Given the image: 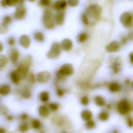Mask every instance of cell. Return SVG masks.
Returning <instances> with one entry per match:
<instances>
[{"mask_svg":"<svg viewBox=\"0 0 133 133\" xmlns=\"http://www.w3.org/2000/svg\"><path fill=\"white\" fill-rule=\"evenodd\" d=\"M102 8L101 6L98 4H92L89 6L86 9V16L91 19H93L95 21H97L99 19L102 14Z\"/></svg>","mask_w":133,"mask_h":133,"instance_id":"obj_1","label":"cell"},{"mask_svg":"<svg viewBox=\"0 0 133 133\" xmlns=\"http://www.w3.org/2000/svg\"><path fill=\"white\" fill-rule=\"evenodd\" d=\"M42 22L46 28L52 29L55 26L52 11L49 9H46L43 12Z\"/></svg>","mask_w":133,"mask_h":133,"instance_id":"obj_2","label":"cell"},{"mask_svg":"<svg viewBox=\"0 0 133 133\" xmlns=\"http://www.w3.org/2000/svg\"><path fill=\"white\" fill-rule=\"evenodd\" d=\"M117 110L121 115H126L131 111L132 106L129 101L127 99H123L117 104Z\"/></svg>","mask_w":133,"mask_h":133,"instance_id":"obj_3","label":"cell"},{"mask_svg":"<svg viewBox=\"0 0 133 133\" xmlns=\"http://www.w3.org/2000/svg\"><path fill=\"white\" fill-rule=\"evenodd\" d=\"M24 3V1L22 0L18 1L14 14L15 18L17 20L24 19L26 15V8Z\"/></svg>","mask_w":133,"mask_h":133,"instance_id":"obj_4","label":"cell"},{"mask_svg":"<svg viewBox=\"0 0 133 133\" xmlns=\"http://www.w3.org/2000/svg\"><path fill=\"white\" fill-rule=\"evenodd\" d=\"M61 54L60 44L57 42H54L51 45L49 51L46 54L47 57L50 59H57Z\"/></svg>","mask_w":133,"mask_h":133,"instance_id":"obj_5","label":"cell"},{"mask_svg":"<svg viewBox=\"0 0 133 133\" xmlns=\"http://www.w3.org/2000/svg\"><path fill=\"white\" fill-rule=\"evenodd\" d=\"M120 22L125 28H131L133 25V15L130 12H124L120 16Z\"/></svg>","mask_w":133,"mask_h":133,"instance_id":"obj_6","label":"cell"},{"mask_svg":"<svg viewBox=\"0 0 133 133\" xmlns=\"http://www.w3.org/2000/svg\"><path fill=\"white\" fill-rule=\"evenodd\" d=\"M110 67L114 74L118 73L122 67V61L120 58L117 56H111L109 57Z\"/></svg>","mask_w":133,"mask_h":133,"instance_id":"obj_7","label":"cell"},{"mask_svg":"<svg viewBox=\"0 0 133 133\" xmlns=\"http://www.w3.org/2000/svg\"><path fill=\"white\" fill-rule=\"evenodd\" d=\"M52 122L55 125L61 128H65L69 127L70 123L69 120L66 117L62 115L56 116L53 117L52 119Z\"/></svg>","mask_w":133,"mask_h":133,"instance_id":"obj_8","label":"cell"},{"mask_svg":"<svg viewBox=\"0 0 133 133\" xmlns=\"http://www.w3.org/2000/svg\"><path fill=\"white\" fill-rule=\"evenodd\" d=\"M74 69L72 64L69 63H66L63 64L57 72L62 77L69 76L73 74Z\"/></svg>","mask_w":133,"mask_h":133,"instance_id":"obj_9","label":"cell"},{"mask_svg":"<svg viewBox=\"0 0 133 133\" xmlns=\"http://www.w3.org/2000/svg\"><path fill=\"white\" fill-rule=\"evenodd\" d=\"M29 66L21 64L16 70L20 80H24L28 77Z\"/></svg>","mask_w":133,"mask_h":133,"instance_id":"obj_10","label":"cell"},{"mask_svg":"<svg viewBox=\"0 0 133 133\" xmlns=\"http://www.w3.org/2000/svg\"><path fill=\"white\" fill-rule=\"evenodd\" d=\"M51 77V74L49 71H42L37 75V80L40 84H45L50 80Z\"/></svg>","mask_w":133,"mask_h":133,"instance_id":"obj_11","label":"cell"},{"mask_svg":"<svg viewBox=\"0 0 133 133\" xmlns=\"http://www.w3.org/2000/svg\"><path fill=\"white\" fill-rule=\"evenodd\" d=\"M120 48V43L117 41H113L106 46L105 49L109 53H113L119 51Z\"/></svg>","mask_w":133,"mask_h":133,"instance_id":"obj_12","label":"cell"},{"mask_svg":"<svg viewBox=\"0 0 133 133\" xmlns=\"http://www.w3.org/2000/svg\"><path fill=\"white\" fill-rule=\"evenodd\" d=\"M73 43L72 40L69 38H65L62 40L60 44L61 49L64 51H70L73 48Z\"/></svg>","mask_w":133,"mask_h":133,"instance_id":"obj_13","label":"cell"},{"mask_svg":"<svg viewBox=\"0 0 133 133\" xmlns=\"http://www.w3.org/2000/svg\"><path fill=\"white\" fill-rule=\"evenodd\" d=\"M55 23L59 25H62L65 21V13L63 11H59L56 14L54 17Z\"/></svg>","mask_w":133,"mask_h":133,"instance_id":"obj_14","label":"cell"},{"mask_svg":"<svg viewBox=\"0 0 133 133\" xmlns=\"http://www.w3.org/2000/svg\"><path fill=\"white\" fill-rule=\"evenodd\" d=\"M67 5V3L66 1L63 0H60V1H55L53 4L52 6L54 10L61 11V10L65 9Z\"/></svg>","mask_w":133,"mask_h":133,"instance_id":"obj_15","label":"cell"},{"mask_svg":"<svg viewBox=\"0 0 133 133\" xmlns=\"http://www.w3.org/2000/svg\"><path fill=\"white\" fill-rule=\"evenodd\" d=\"M19 43L22 47L26 49L28 48L31 45V39L28 36L24 35L20 37Z\"/></svg>","mask_w":133,"mask_h":133,"instance_id":"obj_16","label":"cell"},{"mask_svg":"<svg viewBox=\"0 0 133 133\" xmlns=\"http://www.w3.org/2000/svg\"><path fill=\"white\" fill-rule=\"evenodd\" d=\"M19 53L16 49H12L9 53L11 63L14 64L17 63L19 57Z\"/></svg>","mask_w":133,"mask_h":133,"instance_id":"obj_17","label":"cell"},{"mask_svg":"<svg viewBox=\"0 0 133 133\" xmlns=\"http://www.w3.org/2000/svg\"><path fill=\"white\" fill-rule=\"evenodd\" d=\"M38 112L40 116L46 118L49 116L50 110L47 107L44 105H42L39 107Z\"/></svg>","mask_w":133,"mask_h":133,"instance_id":"obj_18","label":"cell"},{"mask_svg":"<svg viewBox=\"0 0 133 133\" xmlns=\"http://www.w3.org/2000/svg\"><path fill=\"white\" fill-rule=\"evenodd\" d=\"M92 112L88 109H84L81 113V116L82 119L85 121H88L91 119L92 118Z\"/></svg>","mask_w":133,"mask_h":133,"instance_id":"obj_19","label":"cell"},{"mask_svg":"<svg viewBox=\"0 0 133 133\" xmlns=\"http://www.w3.org/2000/svg\"><path fill=\"white\" fill-rule=\"evenodd\" d=\"M93 101L95 104L97 106H104L105 105L106 102L105 98L101 95H96L93 98Z\"/></svg>","mask_w":133,"mask_h":133,"instance_id":"obj_20","label":"cell"},{"mask_svg":"<svg viewBox=\"0 0 133 133\" xmlns=\"http://www.w3.org/2000/svg\"><path fill=\"white\" fill-rule=\"evenodd\" d=\"M11 91L10 85L8 84H5L0 86V95L6 96L10 94Z\"/></svg>","mask_w":133,"mask_h":133,"instance_id":"obj_21","label":"cell"},{"mask_svg":"<svg viewBox=\"0 0 133 133\" xmlns=\"http://www.w3.org/2000/svg\"><path fill=\"white\" fill-rule=\"evenodd\" d=\"M98 117L100 121H106L109 119V115L107 111L102 110L98 114Z\"/></svg>","mask_w":133,"mask_h":133,"instance_id":"obj_22","label":"cell"},{"mask_svg":"<svg viewBox=\"0 0 133 133\" xmlns=\"http://www.w3.org/2000/svg\"><path fill=\"white\" fill-rule=\"evenodd\" d=\"M29 124L25 121H23L18 126V130L22 133H25L29 130Z\"/></svg>","mask_w":133,"mask_h":133,"instance_id":"obj_23","label":"cell"},{"mask_svg":"<svg viewBox=\"0 0 133 133\" xmlns=\"http://www.w3.org/2000/svg\"><path fill=\"white\" fill-rule=\"evenodd\" d=\"M120 88V87L119 84L116 82H111L109 84V89L111 92H117L119 90Z\"/></svg>","mask_w":133,"mask_h":133,"instance_id":"obj_24","label":"cell"},{"mask_svg":"<svg viewBox=\"0 0 133 133\" xmlns=\"http://www.w3.org/2000/svg\"><path fill=\"white\" fill-rule=\"evenodd\" d=\"M21 95L22 97L25 99H28L31 98V92L29 89L27 88H23L21 91Z\"/></svg>","mask_w":133,"mask_h":133,"instance_id":"obj_25","label":"cell"},{"mask_svg":"<svg viewBox=\"0 0 133 133\" xmlns=\"http://www.w3.org/2000/svg\"><path fill=\"white\" fill-rule=\"evenodd\" d=\"M32 63V57L29 55L25 56L22 59L21 64L29 66L31 65Z\"/></svg>","mask_w":133,"mask_h":133,"instance_id":"obj_26","label":"cell"},{"mask_svg":"<svg viewBox=\"0 0 133 133\" xmlns=\"http://www.w3.org/2000/svg\"><path fill=\"white\" fill-rule=\"evenodd\" d=\"M39 98L40 101L42 102H47L49 99V95L47 91H43L39 94Z\"/></svg>","mask_w":133,"mask_h":133,"instance_id":"obj_27","label":"cell"},{"mask_svg":"<svg viewBox=\"0 0 133 133\" xmlns=\"http://www.w3.org/2000/svg\"><path fill=\"white\" fill-rule=\"evenodd\" d=\"M11 81L15 84L17 85L20 82V78L16 70L14 71L11 74Z\"/></svg>","mask_w":133,"mask_h":133,"instance_id":"obj_28","label":"cell"},{"mask_svg":"<svg viewBox=\"0 0 133 133\" xmlns=\"http://www.w3.org/2000/svg\"><path fill=\"white\" fill-rule=\"evenodd\" d=\"M9 109L7 106L5 105H0V116H4L8 114Z\"/></svg>","mask_w":133,"mask_h":133,"instance_id":"obj_29","label":"cell"},{"mask_svg":"<svg viewBox=\"0 0 133 133\" xmlns=\"http://www.w3.org/2000/svg\"><path fill=\"white\" fill-rule=\"evenodd\" d=\"M49 110L52 112H56L58 110L59 108V105L57 103L52 102L50 103L49 104Z\"/></svg>","mask_w":133,"mask_h":133,"instance_id":"obj_30","label":"cell"},{"mask_svg":"<svg viewBox=\"0 0 133 133\" xmlns=\"http://www.w3.org/2000/svg\"><path fill=\"white\" fill-rule=\"evenodd\" d=\"M34 38L36 41L42 42L44 40V36L43 34L40 32H36L34 35Z\"/></svg>","mask_w":133,"mask_h":133,"instance_id":"obj_31","label":"cell"},{"mask_svg":"<svg viewBox=\"0 0 133 133\" xmlns=\"http://www.w3.org/2000/svg\"><path fill=\"white\" fill-rule=\"evenodd\" d=\"M8 63V59L5 55H0V68L3 67L6 65Z\"/></svg>","mask_w":133,"mask_h":133,"instance_id":"obj_32","label":"cell"},{"mask_svg":"<svg viewBox=\"0 0 133 133\" xmlns=\"http://www.w3.org/2000/svg\"><path fill=\"white\" fill-rule=\"evenodd\" d=\"M31 125L34 129L36 130L39 129L41 127V121L38 119H34L32 121Z\"/></svg>","mask_w":133,"mask_h":133,"instance_id":"obj_33","label":"cell"},{"mask_svg":"<svg viewBox=\"0 0 133 133\" xmlns=\"http://www.w3.org/2000/svg\"><path fill=\"white\" fill-rule=\"evenodd\" d=\"M96 126V123L93 120H90L86 121L85 124V127L88 130H92L95 128Z\"/></svg>","mask_w":133,"mask_h":133,"instance_id":"obj_34","label":"cell"},{"mask_svg":"<svg viewBox=\"0 0 133 133\" xmlns=\"http://www.w3.org/2000/svg\"><path fill=\"white\" fill-rule=\"evenodd\" d=\"M80 102L82 105H88L89 104V99L88 96L87 95H84L80 99Z\"/></svg>","mask_w":133,"mask_h":133,"instance_id":"obj_35","label":"cell"},{"mask_svg":"<svg viewBox=\"0 0 133 133\" xmlns=\"http://www.w3.org/2000/svg\"><path fill=\"white\" fill-rule=\"evenodd\" d=\"M67 3L70 6H77L79 4V1L78 0H68L66 1Z\"/></svg>","mask_w":133,"mask_h":133,"instance_id":"obj_36","label":"cell"},{"mask_svg":"<svg viewBox=\"0 0 133 133\" xmlns=\"http://www.w3.org/2000/svg\"><path fill=\"white\" fill-rule=\"evenodd\" d=\"M88 35L85 33H82L79 35L78 40L80 42H84L87 39Z\"/></svg>","mask_w":133,"mask_h":133,"instance_id":"obj_37","label":"cell"},{"mask_svg":"<svg viewBox=\"0 0 133 133\" xmlns=\"http://www.w3.org/2000/svg\"><path fill=\"white\" fill-rule=\"evenodd\" d=\"M126 122L129 127L132 128L133 124V118L131 116H128L126 119Z\"/></svg>","mask_w":133,"mask_h":133,"instance_id":"obj_38","label":"cell"},{"mask_svg":"<svg viewBox=\"0 0 133 133\" xmlns=\"http://www.w3.org/2000/svg\"><path fill=\"white\" fill-rule=\"evenodd\" d=\"M8 31V28L7 26V25L4 24L3 23H1L0 25V31L2 33H5L6 32Z\"/></svg>","mask_w":133,"mask_h":133,"instance_id":"obj_39","label":"cell"},{"mask_svg":"<svg viewBox=\"0 0 133 133\" xmlns=\"http://www.w3.org/2000/svg\"><path fill=\"white\" fill-rule=\"evenodd\" d=\"M81 19L82 23L85 25H87L88 24L89 20L88 19V17L85 14H84L82 15L81 17Z\"/></svg>","mask_w":133,"mask_h":133,"instance_id":"obj_40","label":"cell"},{"mask_svg":"<svg viewBox=\"0 0 133 133\" xmlns=\"http://www.w3.org/2000/svg\"><path fill=\"white\" fill-rule=\"evenodd\" d=\"M18 1H17V0H6L8 6H12L17 5L18 3Z\"/></svg>","mask_w":133,"mask_h":133,"instance_id":"obj_41","label":"cell"},{"mask_svg":"<svg viewBox=\"0 0 133 133\" xmlns=\"http://www.w3.org/2000/svg\"><path fill=\"white\" fill-rule=\"evenodd\" d=\"M56 93L57 95L60 97H63L64 95V92L63 90L59 87H57V88Z\"/></svg>","mask_w":133,"mask_h":133,"instance_id":"obj_42","label":"cell"},{"mask_svg":"<svg viewBox=\"0 0 133 133\" xmlns=\"http://www.w3.org/2000/svg\"><path fill=\"white\" fill-rule=\"evenodd\" d=\"M39 3L43 6H47L50 4V1L49 0H41L39 1Z\"/></svg>","mask_w":133,"mask_h":133,"instance_id":"obj_43","label":"cell"},{"mask_svg":"<svg viewBox=\"0 0 133 133\" xmlns=\"http://www.w3.org/2000/svg\"><path fill=\"white\" fill-rule=\"evenodd\" d=\"M12 21V19L10 16H6L4 18L3 23L7 25L10 24Z\"/></svg>","mask_w":133,"mask_h":133,"instance_id":"obj_44","label":"cell"},{"mask_svg":"<svg viewBox=\"0 0 133 133\" xmlns=\"http://www.w3.org/2000/svg\"><path fill=\"white\" fill-rule=\"evenodd\" d=\"M28 80L32 84H35L36 82L35 78V76L32 74H31L29 75L28 77Z\"/></svg>","mask_w":133,"mask_h":133,"instance_id":"obj_45","label":"cell"},{"mask_svg":"<svg viewBox=\"0 0 133 133\" xmlns=\"http://www.w3.org/2000/svg\"><path fill=\"white\" fill-rule=\"evenodd\" d=\"M28 114L25 113L22 114L20 116V118L23 121H25L28 119Z\"/></svg>","mask_w":133,"mask_h":133,"instance_id":"obj_46","label":"cell"},{"mask_svg":"<svg viewBox=\"0 0 133 133\" xmlns=\"http://www.w3.org/2000/svg\"><path fill=\"white\" fill-rule=\"evenodd\" d=\"M15 40L14 38H10L8 39V43L10 45L13 46L15 44Z\"/></svg>","mask_w":133,"mask_h":133,"instance_id":"obj_47","label":"cell"},{"mask_svg":"<svg viewBox=\"0 0 133 133\" xmlns=\"http://www.w3.org/2000/svg\"><path fill=\"white\" fill-rule=\"evenodd\" d=\"M6 119L8 121H12L14 120V117L12 115L8 114L6 116Z\"/></svg>","mask_w":133,"mask_h":133,"instance_id":"obj_48","label":"cell"},{"mask_svg":"<svg viewBox=\"0 0 133 133\" xmlns=\"http://www.w3.org/2000/svg\"><path fill=\"white\" fill-rule=\"evenodd\" d=\"M128 37L131 41L133 40V30H131L129 32V33H128Z\"/></svg>","mask_w":133,"mask_h":133,"instance_id":"obj_49","label":"cell"},{"mask_svg":"<svg viewBox=\"0 0 133 133\" xmlns=\"http://www.w3.org/2000/svg\"><path fill=\"white\" fill-rule=\"evenodd\" d=\"M1 5L3 7H6L8 6L7 4L6 0V1H2L1 2Z\"/></svg>","mask_w":133,"mask_h":133,"instance_id":"obj_50","label":"cell"},{"mask_svg":"<svg viewBox=\"0 0 133 133\" xmlns=\"http://www.w3.org/2000/svg\"><path fill=\"white\" fill-rule=\"evenodd\" d=\"M133 52H131L129 54V58H130V61L131 63L132 64H133Z\"/></svg>","mask_w":133,"mask_h":133,"instance_id":"obj_51","label":"cell"},{"mask_svg":"<svg viewBox=\"0 0 133 133\" xmlns=\"http://www.w3.org/2000/svg\"><path fill=\"white\" fill-rule=\"evenodd\" d=\"M127 40V38L126 36H124L122 39V43L123 44L126 43Z\"/></svg>","mask_w":133,"mask_h":133,"instance_id":"obj_52","label":"cell"},{"mask_svg":"<svg viewBox=\"0 0 133 133\" xmlns=\"http://www.w3.org/2000/svg\"><path fill=\"white\" fill-rule=\"evenodd\" d=\"M6 132L5 128L3 127H0V133H6Z\"/></svg>","mask_w":133,"mask_h":133,"instance_id":"obj_53","label":"cell"},{"mask_svg":"<svg viewBox=\"0 0 133 133\" xmlns=\"http://www.w3.org/2000/svg\"><path fill=\"white\" fill-rule=\"evenodd\" d=\"M3 50V46L2 43L0 42V52H1Z\"/></svg>","mask_w":133,"mask_h":133,"instance_id":"obj_54","label":"cell"},{"mask_svg":"<svg viewBox=\"0 0 133 133\" xmlns=\"http://www.w3.org/2000/svg\"><path fill=\"white\" fill-rule=\"evenodd\" d=\"M112 133H118V130H114L113 131V132H112Z\"/></svg>","mask_w":133,"mask_h":133,"instance_id":"obj_55","label":"cell"},{"mask_svg":"<svg viewBox=\"0 0 133 133\" xmlns=\"http://www.w3.org/2000/svg\"><path fill=\"white\" fill-rule=\"evenodd\" d=\"M68 133V132H63V133Z\"/></svg>","mask_w":133,"mask_h":133,"instance_id":"obj_56","label":"cell"},{"mask_svg":"<svg viewBox=\"0 0 133 133\" xmlns=\"http://www.w3.org/2000/svg\"><path fill=\"white\" fill-rule=\"evenodd\" d=\"M12 133V132H9V133Z\"/></svg>","mask_w":133,"mask_h":133,"instance_id":"obj_57","label":"cell"}]
</instances>
